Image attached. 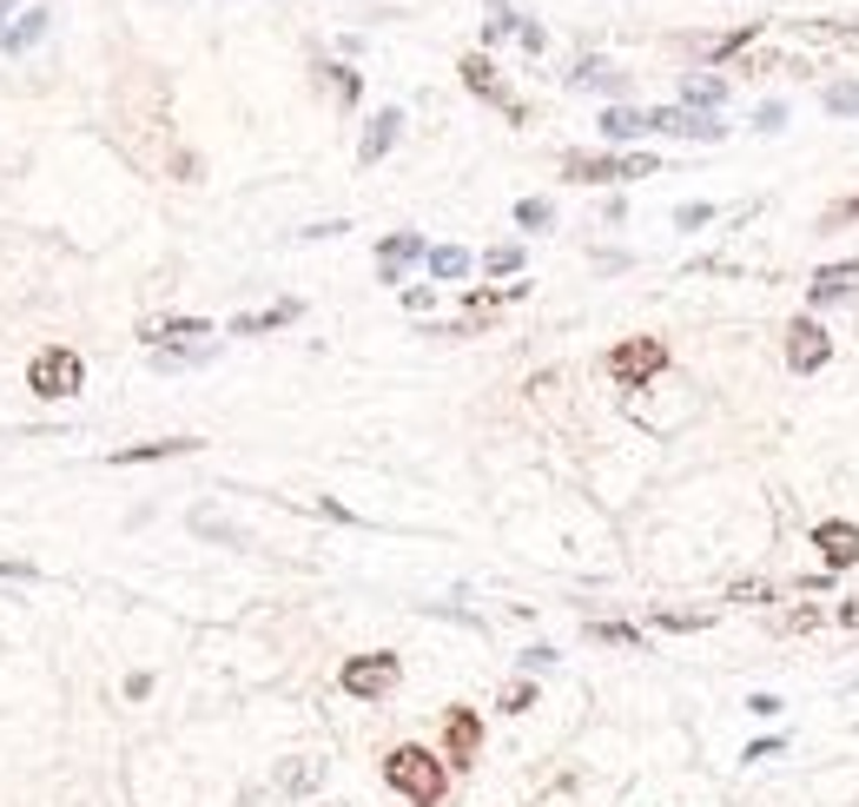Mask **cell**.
<instances>
[{"mask_svg": "<svg viewBox=\"0 0 859 807\" xmlns=\"http://www.w3.org/2000/svg\"><path fill=\"white\" fill-rule=\"evenodd\" d=\"M384 781H390L410 807H437V800L450 794V768H444V755H430V748H416V742H403V748L384 755Z\"/></svg>", "mask_w": 859, "mask_h": 807, "instance_id": "obj_1", "label": "cell"}, {"mask_svg": "<svg viewBox=\"0 0 859 807\" xmlns=\"http://www.w3.org/2000/svg\"><path fill=\"white\" fill-rule=\"evenodd\" d=\"M397 682H403V662H397L390 649L351 656V662L337 669V688H344V695H358V702H384V695H397Z\"/></svg>", "mask_w": 859, "mask_h": 807, "instance_id": "obj_2", "label": "cell"}, {"mask_svg": "<svg viewBox=\"0 0 859 807\" xmlns=\"http://www.w3.org/2000/svg\"><path fill=\"white\" fill-rule=\"evenodd\" d=\"M79 384H86V364H79L73 345H47V351L27 364V390H34V397H73Z\"/></svg>", "mask_w": 859, "mask_h": 807, "instance_id": "obj_3", "label": "cell"}, {"mask_svg": "<svg viewBox=\"0 0 859 807\" xmlns=\"http://www.w3.org/2000/svg\"><path fill=\"white\" fill-rule=\"evenodd\" d=\"M668 371V345L661 338H622L615 351H609V377L622 384V390H642L648 377H661Z\"/></svg>", "mask_w": 859, "mask_h": 807, "instance_id": "obj_4", "label": "cell"}, {"mask_svg": "<svg viewBox=\"0 0 859 807\" xmlns=\"http://www.w3.org/2000/svg\"><path fill=\"white\" fill-rule=\"evenodd\" d=\"M826 358H833V332L820 325V318H794V325H787V371L813 377Z\"/></svg>", "mask_w": 859, "mask_h": 807, "instance_id": "obj_5", "label": "cell"}, {"mask_svg": "<svg viewBox=\"0 0 859 807\" xmlns=\"http://www.w3.org/2000/svg\"><path fill=\"white\" fill-rule=\"evenodd\" d=\"M483 748V715L476 708H450L444 715V768H470Z\"/></svg>", "mask_w": 859, "mask_h": 807, "instance_id": "obj_6", "label": "cell"}, {"mask_svg": "<svg viewBox=\"0 0 859 807\" xmlns=\"http://www.w3.org/2000/svg\"><path fill=\"white\" fill-rule=\"evenodd\" d=\"M813 549H820V562H826V576L852 570V562H859V523H846V517L813 523Z\"/></svg>", "mask_w": 859, "mask_h": 807, "instance_id": "obj_7", "label": "cell"}, {"mask_svg": "<svg viewBox=\"0 0 859 807\" xmlns=\"http://www.w3.org/2000/svg\"><path fill=\"white\" fill-rule=\"evenodd\" d=\"M648 133H674V139H721L727 126L714 113H695V107H655L648 113Z\"/></svg>", "mask_w": 859, "mask_h": 807, "instance_id": "obj_8", "label": "cell"}, {"mask_svg": "<svg viewBox=\"0 0 859 807\" xmlns=\"http://www.w3.org/2000/svg\"><path fill=\"white\" fill-rule=\"evenodd\" d=\"M463 87H470L476 100H496V107H502V113H509L515 126H523V120H530V113H523V100H509V94H502V79H496V66H489V53H463Z\"/></svg>", "mask_w": 859, "mask_h": 807, "instance_id": "obj_9", "label": "cell"}, {"mask_svg": "<svg viewBox=\"0 0 859 807\" xmlns=\"http://www.w3.org/2000/svg\"><path fill=\"white\" fill-rule=\"evenodd\" d=\"M423 252H430V246H423L416 232H390L384 246H377V278H384V285H403V265H416Z\"/></svg>", "mask_w": 859, "mask_h": 807, "instance_id": "obj_10", "label": "cell"}, {"mask_svg": "<svg viewBox=\"0 0 859 807\" xmlns=\"http://www.w3.org/2000/svg\"><path fill=\"white\" fill-rule=\"evenodd\" d=\"M397 133H403V113H397V107L371 113V126H364V139H358V166H377V159L397 146Z\"/></svg>", "mask_w": 859, "mask_h": 807, "instance_id": "obj_11", "label": "cell"}, {"mask_svg": "<svg viewBox=\"0 0 859 807\" xmlns=\"http://www.w3.org/2000/svg\"><path fill=\"white\" fill-rule=\"evenodd\" d=\"M562 173L575 186H601V179H622V152H562Z\"/></svg>", "mask_w": 859, "mask_h": 807, "instance_id": "obj_12", "label": "cell"}, {"mask_svg": "<svg viewBox=\"0 0 859 807\" xmlns=\"http://www.w3.org/2000/svg\"><path fill=\"white\" fill-rule=\"evenodd\" d=\"M304 305L298 298H278L272 311H245V318H232V338H258V332H278V325H291Z\"/></svg>", "mask_w": 859, "mask_h": 807, "instance_id": "obj_13", "label": "cell"}, {"mask_svg": "<svg viewBox=\"0 0 859 807\" xmlns=\"http://www.w3.org/2000/svg\"><path fill=\"white\" fill-rule=\"evenodd\" d=\"M139 338L146 345H179V338H212V325H206V318H152V325H139Z\"/></svg>", "mask_w": 859, "mask_h": 807, "instance_id": "obj_14", "label": "cell"}, {"mask_svg": "<svg viewBox=\"0 0 859 807\" xmlns=\"http://www.w3.org/2000/svg\"><path fill=\"white\" fill-rule=\"evenodd\" d=\"M852 278H859V259H846V265H820L813 285H807V298H813V305H839V298L852 291Z\"/></svg>", "mask_w": 859, "mask_h": 807, "instance_id": "obj_15", "label": "cell"}, {"mask_svg": "<svg viewBox=\"0 0 859 807\" xmlns=\"http://www.w3.org/2000/svg\"><path fill=\"white\" fill-rule=\"evenodd\" d=\"M186 450H199V437H159V444H126V450H113L107 463H113V470H126V463H152V457H186Z\"/></svg>", "mask_w": 859, "mask_h": 807, "instance_id": "obj_16", "label": "cell"}, {"mask_svg": "<svg viewBox=\"0 0 859 807\" xmlns=\"http://www.w3.org/2000/svg\"><path fill=\"white\" fill-rule=\"evenodd\" d=\"M681 100L695 107V113H714L721 100H727V79L721 73H687V87H681Z\"/></svg>", "mask_w": 859, "mask_h": 807, "instance_id": "obj_17", "label": "cell"}, {"mask_svg": "<svg viewBox=\"0 0 859 807\" xmlns=\"http://www.w3.org/2000/svg\"><path fill=\"white\" fill-rule=\"evenodd\" d=\"M595 126H601V139L628 146V139H642V133H648V113H635V107H609V113H601Z\"/></svg>", "mask_w": 859, "mask_h": 807, "instance_id": "obj_18", "label": "cell"}, {"mask_svg": "<svg viewBox=\"0 0 859 807\" xmlns=\"http://www.w3.org/2000/svg\"><path fill=\"white\" fill-rule=\"evenodd\" d=\"M423 265H430V278H444V285L470 278V252H463V246H430V252H423Z\"/></svg>", "mask_w": 859, "mask_h": 807, "instance_id": "obj_19", "label": "cell"}, {"mask_svg": "<svg viewBox=\"0 0 859 807\" xmlns=\"http://www.w3.org/2000/svg\"><path fill=\"white\" fill-rule=\"evenodd\" d=\"M47 21H53V14L27 8V14H21V27H8V34H0V47H8V53H27V47H34V40L47 34Z\"/></svg>", "mask_w": 859, "mask_h": 807, "instance_id": "obj_20", "label": "cell"}, {"mask_svg": "<svg viewBox=\"0 0 859 807\" xmlns=\"http://www.w3.org/2000/svg\"><path fill=\"white\" fill-rule=\"evenodd\" d=\"M483 272L489 278H515V272H523V246H489L483 252Z\"/></svg>", "mask_w": 859, "mask_h": 807, "instance_id": "obj_21", "label": "cell"}, {"mask_svg": "<svg viewBox=\"0 0 859 807\" xmlns=\"http://www.w3.org/2000/svg\"><path fill=\"white\" fill-rule=\"evenodd\" d=\"M219 345H179V351H152V364L159 371H186V364H206Z\"/></svg>", "mask_w": 859, "mask_h": 807, "instance_id": "obj_22", "label": "cell"}, {"mask_svg": "<svg viewBox=\"0 0 859 807\" xmlns=\"http://www.w3.org/2000/svg\"><path fill=\"white\" fill-rule=\"evenodd\" d=\"M588 642H615V649H642V629H628V622H588Z\"/></svg>", "mask_w": 859, "mask_h": 807, "instance_id": "obj_23", "label": "cell"}, {"mask_svg": "<svg viewBox=\"0 0 859 807\" xmlns=\"http://www.w3.org/2000/svg\"><path fill=\"white\" fill-rule=\"evenodd\" d=\"M826 622V609H813V603H800V609H787V616H773V629L781 635H800V629H820Z\"/></svg>", "mask_w": 859, "mask_h": 807, "instance_id": "obj_24", "label": "cell"}, {"mask_svg": "<svg viewBox=\"0 0 859 807\" xmlns=\"http://www.w3.org/2000/svg\"><path fill=\"white\" fill-rule=\"evenodd\" d=\"M324 79H331V94H337L344 107H358V94H364V79H358L351 66H324Z\"/></svg>", "mask_w": 859, "mask_h": 807, "instance_id": "obj_25", "label": "cell"}, {"mask_svg": "<svg viewBox=\"0 0 859 807\" xmlns=\"http://www.w3.org/2000/svg\"><path fill=\"white\" fill-rule=\"evenodd\" d=\"M515 225H523V232H543V225H556V206H549V199H523V206H515Z\"/></svg>", "mask_w": 859, "mask_h": 807, "instance_id": "obj_26", "label": "cell"}, {"mask_svg": "<svg viewBox=\"0 0 859 807\" xmlns=\"http://www.w3.org/2000/svg\"><path fill=\"white\" fill-rule=\"evenodd\" d=\"M496 708H502V715H523V708H536V682H509Z\"/></svg>", "mask_w": 859, "mask_h": 807, "instance_id": "obj_27", "label": "cell"}, {"mask_svg": "<svg viewBox=\"0 0 859 807\" xmlns=\"http://www.w3.org/2000/svg\"><path fill=\"white\" fill-rule=\"evenodd\" d=\"M515 27H523V21H515L509 8H489V21H483V40L496 47V40H502V34H515Z\"/></svg>", "mask_w": 859, "mask_h": 807, "instance_id": "obj_28", "label": "cell"}, {"mask_svg": "<svg viewBox=\"0 0 859 807\" xmlns=\"http://www.w3.org/2000/svg\"><path fill=\"white\" fill-rule=\"evenodd\" d=\"M708 622H714V616H674V609H655V629H681V635H687V629H708Z\"/></svg>", "mask_w": 859, "mask_h": 807, "instance_id": "obj_29", "label": "cell"}, {"mask_svg": "<svg viewBox=\"0 0 859 807\" xmlns=\"http://www.w3.org/2000/svg\"><path fill=\"white\" fill-rule=\"evenodd\" d=\"M826 113H859V87H846V79L826 87Z\"/></svg>", "mask_w": 859, "mask_h": 807, "instance_id": "obj_30", "label": "cell"}, {"mask_svg": "<svg viewBox=\"0 0 859 807\" xmlns=\"http://www.w3.org/2000/svg\"><path fill=\"white\" fill-rule=\"evenodd\" d=\"M852 219H859V193H852V199H839V206H826L820 232H833V225H852Z\"/></svg>", "mask_w": 859, "mask_h": 807, "instance_id": "obj_31", "label": "cell"}, {"mask_svg": "<svg viewBox=\"0 0 859 807\" xmlns=\"http://www.w3.org/2000/svg\"><path fill=\"white\" fill-rule=\"evenodd\" d=\"M754 126H760V133H781V126H787V107H781V100H767V107L754 113Z\"/></svg>", "mask_w": 859, "mask_h": 807, "instance_id": "obj_32", "label": "cell"}, {"mask_svg": "<svg viewBox=\"0 0 859 807\" xmlns=\"http://www.w3.org/2000/svg\"><path fill=\"white\" fill-rule=\"evenodd\" d=\"M655 173V152H622V179H648Z\"/></svg>", "mask_w": 859, "mask_h": 807, "instance_id": "obj_33", "label": "cell"}, {"mask_svg": "<svg viewBox=\"0 0 859 807\" xmlns=\"http://www.w3.org/2000/svg\"><path fill=\"white\" fill-rule=\"evenodd\" d=\"M754 34H760V27H740V34H727V40H714V47H708V53H714V60H727V53H740V47H747V40H754Z\"/></svg>", "mask_w": 859, "mask_h": 807, "instance_id": "obj_34", "label": "cell"}, {"mask_svg": "<svg viewBox=\"0 0 859 807\" xmlns=\"http://www.w3.org/2000/svg\"><path fill=\"white\" fill-rule=\"evenodd\" d=\"M549 662H556V649H549V642H536V649H523V669H530V675H543Z\"/></svg>", "mask_w": 859, "mask_h": 807, "instance_id": "obj_35", "label": "cell"}, {"mask_svg": "<svg viewBox=\"0 0 859 807\" xmlns=\"http://www.w3.org/2000/svg\"><path fill=\"white\" fill-rule=\"evenodd\" d=\"M708 219H714V206H701V199H695V206H681V212H674V225H708Z\"/></svg>", "mask_w": 859, "mask_h": 807, "instance_id": "obj_36", "label": "cell"}, {"mask_svg": "<svg viewBox=\"0 0 859 807\" xmlns=\"http://www.w3.org/2000/svg\"><path fill=\"white\" fill-rule=\"evenodd\" d=\"M747 715H760V721H773V715H781V695H747Z\"/></svg>", "mask_w": 859, "mask_h": 807, "instance_id": "obj_37", "label": "cell"}, {"mask_svg": "<svg viewBox=\"0 0 859 807\" xmlns=\"http://www.w3.org/2000/svg\"><path fill=\"white\" fill-rule=\"evenodd\" d=\"M727 603H767V583H734Z\"/></svg>", "mask_w": 859, "mask_h": 807, "instance_id": "obj_38", "label": "cell"}, {"mask_svg": "<svg viewBox=\"0 0 859 807\" xmlns=\"http://www.w3.org/2000/svg\"><path fill=\"white\" fill-rule=\"evenodd\" d=\"M781 748H787L781 735H767V742H754V748H747V761H773V755H781Z\"/></svg>", "mask_w": 859, "mask_h": 807, "instance_id": "obj_39", "label": "cell"}, {"mask_svg": "<svg viewBox=\"0 0 859 807\" xmlns=\"http://www.w3.org/2000/svg\"><path fill=\"white\" fill-rule=\"evenodd\" d=\"M839 629H846V635H859V596H846V603H839Z\"/></svg>", "mask_w": 859, "mask_h": 807, "instance_id": "obj_40", "label": "cell"}, {"mask_svg": "<svg viewBox=\"0 0 859 807\" xmlns=\"http://www.w3.org/2000/svg\"><path fill=\"white\" fill-rule=\"evenodd\" d=\"M8 8H21V0H0V14H8Z\"/></svg>", "mask_w": 859, "mask_h": 807, "instance_id": "obj_41", "label": "cell"}, {"mask_svg": "<svg viewBox=\"0 0 859 807\" xmlns=\"http://www.w3.org/2000/svg\"><path fill=\"white\" fill-rule=\"evenodd\" d=\"M852 688H859V675H852Z\"/></svg>", "mask_w": 859, "mask_h": 807, "instance_id": "obj_42", "label": "cell"}]
</instances>
